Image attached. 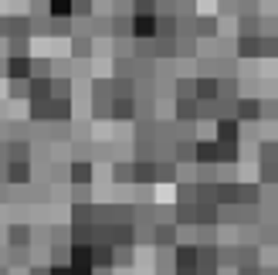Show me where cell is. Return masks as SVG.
I'll use <instances>...</instances> for the list:
<instances>
[{
    "instance_id": "obj_3",
    "label": "cell",
    "mask_w": 278,
    "mask_h": 275,
    "mask_svg": "<svg viewBox=\"0 0 278 275\" xmlns=\"http://www.w3.org/2000/svg\"><path fill=\"white\" fill-rule=\"evenodd\" d=\"M133 27H136V34H149V31H153V21H149V17H139Z\"/></svg>"
},
{
    "instance_id": "obj_1",
    "label": "cell",
    "mask_w": 278,
    "mask_h": 275,
    "mask_svg": "<svg viewBox=\"0 0 278 275\" xmlns=\"http://www.w3.org/2000/svg\"><path fill=\"white\" fill-rule=\"evenodd\" d=\"M27 71H31V65H27L24 58H14V61H11V75H17V78H21V75H27Z\"/></svg>"
},
{
    "instance_id": "obj_2",
    "label": "cell",
    "mask_w": 278,
    "mask_h": 275,
    "mask_svg": "<svg viewBox=\"0 0 278 275\" xmlns=\"http://www.w3.org/2000/svg\"><path fill=\"white\" fill-rule=\"evenodd\" d=\"M68 7H71V0H51V14H58V17H65Z\"/></svg>"
}]
</instances>
